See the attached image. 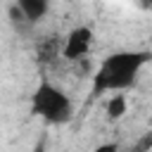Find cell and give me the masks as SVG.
Masks as SVG:
<instances>
[{"mask_svg": "<svg viewBox=\"0 0 152 152\" xmlns=\"http://www.w3.org/2000/svg\"><path fill=\"white\" fill-rule=\"evenodd\" d=\"M95 152H119V145L116 142H104V145L95 147Z\"/></svg>", "mask_w": 152, "mask_h": 152, "instance_id": "cell-6", "label": "cell"}, {"mask_svg": "<svg viewBox=\"0 0 152 152\" xmlns=\"http://www.w3.org/2000/svg\"><path fill=\"white\" fill-rule=\"evenodd\" d=\"M31 112L48 124H64L71 119V100L62 88L52 86L50 81H40L31 95Z\"/></svg>", "mask_w": 152, "mask_h": 152, "instance_id": "cell-2", "label": "cell"}, {"mask_svg": "<svg viewBox=\"0 0 152 152\" xmlns=\"http://www.w3.org/2000/svg\"><path fill=\"white\" fill-rule=\"evenodd\" d=\"M31 152H48V150H45V147H33Z\"/></svg>", "mask_w": 152, "mask_h": 152, "instance_id": "cell-7", "label": "cell"}, {"mask_svg": "<svg viewBox=\"0 0 152 152\" xmlns=\"http://www.w3.org/2000/svg\"><path fill=\"white\" fill-rule=\"evenodd\" d=\"M17 5L24 12L26 21H38L48 12V0H17Z\"/></svg>", "mask_w": 152, "mask_h": 152, "instance_id": "cell-4", "label": "cell"}, {"mask_svg": "<svg viewBox=\"0 0 152 152\" xmlns=\"http://www.w3.org/2000/svg\"><path fill=\"white\" fill-rule=\"evenodd\" d=\"M126 107L128 104H126V97L124 95H112L109 102H107V116L116 121V119H121L126 114Z\"/></svg>", "mask_w": 152, "mask_h": 152, "instance_id": "cell-5", "label": "cell"}, {"mask_svg": "<svg viewBox=\"0 0 152 152\" xmlns=\"http://www.w3.org/2000/svg\"><path fill=\"white\" fill-rule=\"evenodd\" d=\"M150 59V52H114L109 57L102 59L100 69L95 71V78H93V93H116V90H124L128 86H133L135 76L140 74V69L147 64Z\"/></svg>", "mask_w": 152, "mask_h": 152, "instance_id": "cell-1", "label": "cell"}, {"mask_svg": "<svg viewBox=\"0 0 152 152\" xmlns=\"http://www.w3.org/2000/svg\"><path fill=\"white\" fill-rule=\"evenodd\" d=\"M93 45V31L88 26H76L66 40H64V48H62V55L66 59H81Z\"/></svg>", "mask_w": 152, "mask_h": 152, "instance_id": "cell-3", "label": "cell"}]
</instances>
